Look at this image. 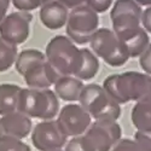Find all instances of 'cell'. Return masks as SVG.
I'll use <instances>...</instances> for the list:
<instances>
[{
	"label": "cell",
	"mask_w": 151,
	"mask_h": 151,
	"mask_svg": "<svg viewBox=\"0 0 151 151\" xmlns=\"http://www.w3.org/2000/svg\"><path fill=\"white\" fill-rule=\"evenodd\" d=\"M103 88L119 104L138 102L151 96V75L139 71H124L108 76Z\"/></svg>",
	"instance_id": "6da1fadb"
},
{
	"label": "cell",
	"mask_w": 151,
	"mask_h": 151,
	"mask_svg": "<svg viewBox=\"0 0 151 151\" xmlns=\"http://www.w3.org/2000/svg\"><path fill=\"white\" fill-rule=\"evenodd\" d=\"M46 59L60 76L78 73L81 64V48L67 35H57L46 46Z\"/></svg>",
	"instance_id": "7a4b0ae2"
},
{
	"label": "cell",
	"mask_w": 151,
	"mask_h": 151,
	"mask_svg": "<svg viewBox=\"0 0 151 151\" xmlns=\"http://www.w3.org/2000/svg\"><path fill=\"white\" fill-rule=\"evenodd\" d=\"M18 111L30 119L53 120L59 114V100L55 91L50 88L36 90L27 87L21 90Z\"/></svg>",
	"instance_id": "3957f363"
},
{
	"label": "cell",
	"mask_w": 151,
	"mask_h": 151,
	"mask_svg": "<svg viewBox=\"0 0 151 151\" xmlns=\"http://www.w3.org/2000/svg\"><path fill=\"white\" fill-rule=\"evenodd\" d=\"M79 103L94 121H117L121 116V104L106 93L103 86L97 83L83 87Z\"/></svg>",
	"instance_id": "277c9868"
},
{
	"label": "cell",
	"mask_w": 151,
	"mask_h": 151,
	"mask_svg": "<svg viewBox=\"0 0 151 151\" xmlns=\"http://www.w3.org/2000/svg\"><path fill=\"white\" fill-rule=\"evenodd\" d=\"M92 52L110 67H122L131 58L128 50L112 29L99 28L90 41Z\"/></svg>",
	"instance_id": "5b68a950"
},
{
	"label": "cell",
	"mask_w": 151,
	"mask_h": 151,
	"mask_svg": "<svg viewBox=\"0 0 151 151\" xmlns=\"http://www.w3.org/2000/svg\"><path fill=\"white\" fill-rule=\"evenodd\" d=\"M67 36L79 45L90 42L93 34L99 29V16L87 5H81L69 12L67 22Z\"/></svg>",
	"instance_id": "8992f818"
},
{
	"label": "cell",
	"mask_w": 151,
	"mask_h": 151,
	"mask_svg": "<svg viewBox=\"0 0 151 151\" xmlns=\"http://www.w3.org/2000/svg\"><path fill=\"white\" fill-rule=\"evenodd\" d=\"M92 151H111L122 137V129L117 121H94L82 134Z\"/></svg>",
	"instance_id": "52a82bcc"
},
{
	"label": "cell",
	"mask_w": 151,
	"mask_h": 151,
	"mask_svg": "<svg viewBox=\"0 0 151 151\" xmlns=\"http://www.w3.org/2000/svg\"><path fill=\"white\" fill-rule=\"evenodd\" d=\"M32 143L39 151L60 150L67 145V135L62 131L58 121H41L32 131Z\"/></svg>",
	"instance_id": "ba28073f"
},
{
	"label": "cell",
	"mask_w": 151,
	"mask_h": 151,
	"mask_svg": "<svg viewBox=\"0 0 151 151\" xmlns=\"http://www.w3.org/2000/svg\"><path fill=\"white\" fill-rule=\"evenodd\" d=\"M57 121L64 134L73 138L86 133L92 123V117L80 104L70 103L60 109Z\"/></svg>",
	"instance_id": "9c48e42d"
},
{
	"label": "cell",
	"mask_w": 151,
	"mask_h": 151,
	"mask_svg": "<svg viewBox=\"0 0 151 151\" xmlns=\"http://www.w3.org/2000/svg\"><path fill=\"white\" fill-rule=\"evenodd\" d=\"M32 21L30 12H11L0 23V36L16 46L26 42L30 35Z\"/></svg>",
	"instance_id": "30bf717a"
},
{
	"label": "cell",
	"mask_w": 151,
	"mask_h": 151,
	"mask_svg": "<svg viewBox=\"0 0 151 151\" xmlns=\"http://www.w3.org/2000/svg\"><path fill=\"white\" fill-rule=\"evenodd\" d=\"M33 121L21 111H15L0 117V137L24 139L32 133Z\"/></svg>",
	"instance_id": "8fae6325"
},
{
	"label": "cell",
	"mask_w": 151,
	"mask_h": 151,
	"mask_svg": "<svg viewBox=\"0 0 151 151\" xmlns=\"http://www.w3.org/2000/svg\"><path fill=\"white\" fill-rule=\"evenodd\" d=\"M23 78L29 88L46 90L57 82L60 75L46 60L41 64H37L34 68H32Z\"/></svg>",
	"instance_id": "7c38bea8"
},
{
	"label": "cell",
	"mask_w": 151,
	"mask_h": 151,
	"mask_svg": "<svg viewBox=\"0 0 151 151\" xmlns=\"http://www.w3.org/2000/svg\"><path fill=\"white\" fill-rule=\"evenodd\" d=\"M40 21L47 29L57 30L64 27L68 17H69V9L65 7L58 0H53L51 3L44 4L40 7Z\"/></svg>",
	"instance_id": "4fadbf2b"
},
{
	"label": "cell",
	"mask_w": 151,
	"mask_h": 151,
	"mask_svg": "<svg viewBox=\"0 0 151 151\" xmlns=\"http://www.w3.org/2000/svg\"><path fill=\"white\" fill-rule=\"evenodd\" d=\"M83 87V82L73 75L60 76L55 83V93L64 102H79Z\"/></svg>",
	"instance_id": "5bb4252c"
},
{
	"label": "cell",
	"mask_w": 151,
	"mask_h": 151,
	"mask_svg": "<svg viewBox=\"0 0 151 151\" xmlns=\"http://www.w3.org/2000/svg\"><path fill=\"white\" fill-rule=\"evenodd\" d=\"M21 90V87L15 83L0 85V115L1 116L18 111Z\"/></svg>",
	"instance_id": "9a60e30c"
},
{
	"label": "cell",
	"mask_w": 151,
	"mask_h": 151,
	"mask_svg": "<svg viewBox=\"0 0 151 151\" xmlns=\"http://www.w3.org/2000/svg\"><path fill=\"white\" fill-rule=\"evenodd\" d=\"M131 119L137 131H151V96L135 102Z\"/></svg>",
	"instance_id": "2e32d148"
},
{
	"label": "cell",
	"mask_w": 151,
	"mask_h": 151,
	"mask_svg": "<svg viewBox=\"0 0 151 151\" xmlns=\"http://www.w3.org/2000/svg\"><path fill=\"white\" fill-rule=\"evenodd\" d=\"M46 60V55L41 51L35 48H27L18 53L17 59L15 62V68L18 74L24 76L32 68H34L37 64H41Z\"/></svg>",
	"instance_id": "e0dca14e"
},
{
	"label": "cell",
	"mask_w": 151,
	"mask_h": 151,
	"mask_svg": "<svg viewBox=\"0 0 151 151\" xmlns=\"http://www.w3.org/2000/svg\"><path fill=\"white\" fill-rule=\"evenodd\" d=\"M81 64L78 73L74 75L81 81L92 80L99 71V60L98 57L88 48H81Z\"/></svg>",
	"instance_id": "ac0fdd59"
},
{
	"label": "cell",
	"mask_w": 151,
	"mask_h": 151,
	"mask_svg": "<svg viewBox=\"0 0 151 151\" xmlns=\"http://www.w3.org/2000/svg\"><path fill=\"white\" fill-rule=\"evenodd\" d=\"M126 48L128 50L129 57H140L144 51L149 47L150 45V37H149V33L142 27L138 32L133 33L132 35L124 37L123 40H121Z\"/></svg>",
	"instance_id": "d6986e66"
},
{
	"label": "cell",
	"mask_w": 151,
	"mask_h": 151,
	"mask_svg": "<svg viewBox=\"0 0 151 151\" xmlns=\"http://www.w3.org/2000/svg\"><path fill=\"white\" fill-rule=\"evenodd\" d=\"M17 46L0 36V73L7 71L14 65L17 59Z\"/></svg>",
	"instance_id": "ffe728a7"
},
{
	"label": "cell",
	"mask_w": 151,
	"mask_h": 151,
	"mask_svg": "<svg viewBox=\"0 0 151 151\" xmlns=\"http://www.w3.org/2000/svg\"><path fill=\"white\" fill-rule=\"evenodd\" d=\"M127 14L135 15L142 18V15H143L142 6L137 1H134V0H116L111 9L110 18L120 16V15H127Z\"/></svg>",
	"instance_id": "44dd1931"
},
{
	"label": "cell",
	"mask_w": 151,
	"mask_h": 151,
	"mask_svg": "<svg viewBox=\"0 0 151 151\" xmlns=\"http://www.w3.org/2000/svg\"><path fill=\"white\" fill-rule=\"evenodd\" d=\"M111 151H151V147L143 142L124 138L117 142V144L111 149Z\"/></svg>",
	"instance_id": "7402d4cb"
},
{
	"label": "cell",
	"mask_w": 151,
	"mask_h": 151,
	"mask_svg": "<svg viewBox=\"0 0 151 151\" xmlns=\"http://www.w3.org/2000/svg\"><path fill=\"white\" fill-rule=\"evenodd\" d=\"M0 151H32L30 146L22 139L12 137H0Z\"/></svg>",
	"instance_id": "603a6c76"
},
{
	"label": "cell",
	"mask_w": 151,
	"mask_h": 151,
	"mask_svg": "<svg viewBox=\"0 0 151 151\" xmlns=\"http://www.w3.org/2000/svg\"><path fill=\"white\" fill-rule=\"evenodd\" d=\"M11 1L18 11L23 12H30L42 6V0H11Z\"/></svg>",
	"instance_id": "cb8c5ba5"
},
{
	"label": "cell",
	"mask_w": 151,
	"mask_h": 151,
	"mask_svg": "<svg viewBox=\"0 0 151 151\" xmlns=\"http://www.w3.org/2000/svg\"><path fill=\"white\" fill-rule=\"evenodd\" d=\"M64 151H92V150L85 142L83 137L79 135V137H73L67 143Z\"/></svg>",
	"instance_id": "d4e9b609"
},
{
	"label": "cell",
	"mask_w": 151,
	"mask_h": 151,
	"mask_svg": "<svg viewBox=\"0 0 151 151\" xmlns=\"http://www.w3.org/2000/svg\"><path fill=\"white\" fill-rule=\"evenodd\" d=\"M114 0H85V5L96 11L97 14H103L112 5Z\"/></svg>",
	"instance_id": "484cf974"
},
{
	"label": "cell",
	"mask_w": 151,
	"mask_h": 151,
	"mask_svg": "<svg viewBox=\"0 0 151 151\" xmlns=\"http://www.w3.org/2000/svg\"><path fill=\"white\" fill-rule=\"evenodd\" d=\"M139 64L144 70V73L151 75V44L144 51V53L139 57Z\"/></svg>",
	"instance_id": "4316f807"
},
{
	"label": "cell",
	"mask_w": 151,
	"mask_h": 151,
	"mask_svg": "<svg viewBox=\"0 0 151 151\" xmlns=\"http://www.w3.org/2000/svg\"><path fill=\"white\" fill-rule=\"evenodd\" d=\"M142 27L149 33L151 34V6L146 7L143 11V15H142Z\"/></svg>",
	"instance_id": "83f0119b"
},
{
	"label": "cell",
	"mask_w": 151,
	"mask_h": 151,
	"mask_svg": "<svg viewBox=\"0 0 151 151\" xmlns=\"http://www.w3.org/2000/svg\"><path fill=\"white\" fill-rule=\"evenodd\" d=\"M134 139L143 142L151 147V131H137L134 134Z\"/></svg>",
	"instance_id": "f1b7e54d"
},
{
	"label": "cell",
	"mask_w": 151,
	"mask_h": 151,
	"mask_svg": "<svg viewBox=\"0 0 151 151\" xmlns=\"http://www.w3.org/2000/svg\"><path fill=\"white\" fill-rule=\"evenodd\" d=\"M11 0H0V23L7 16V10L10 7Z\"/></svg>",
	"instance_id": "f546056e"
},
{
	"label": "cell",
	"mask_w": 151,
	"mask_h": 151,
	"mask_svg": "<svg viewBox=\"0 0 151 151\" xmlns=\"http://www.w3.org/2000/svg\"><path fill=\"white\" fill-rule=\"evenodd\" d=\"M58 1H60L65 7L70 9V10H73L75 7L81 6V5L85 4V0H58Z\"/></svg>",
	"instance_id": "4dcf8cb0"
},
{
	"label": "cell",
	"mask_w": 151,
	"mask_h": 151,
	"mask_svg": "<svg viewBox=\"0 0 151 151\" xmlns=\"http://www.w3.org/2000/svg\"><path fill=\"white\" fill-rule=\"evenodd\" d=\"M134 1H137L140 6H151V0H134Z\"/></svg>",
	"instance_id": "1f68e13d"
},
{
	"label": "cell",
	"mask_w": 151,
	"mask_h": 151,
	"mask_svg": "<svg viewBox=\"0 0 151 151\" xmlns=\"http://www.w3.org/2000/svg\"><path fill=\"white\" fill-rule=\"evenodd\" d=\"M51 1H53V0H42V5L44 4H47V3H51Z\"/></svg>",
	"instance_id": "d6a6232c"
},
{
	"label": "cell",
	"mask_w": 151,
	"mask_h": 151,
	"mask_svg": "<svg viewBox=\"0 0 151 151\" xmlns=\"http://www.w3.org/2000/svg\"><path fill=\"white\" fill-rule=\"evenodd\" d=\"M55 151H64V150H62V149H60V150H55Z\"/></svg>",
	"instance_id": "836d02e7"
}]
</instances>
